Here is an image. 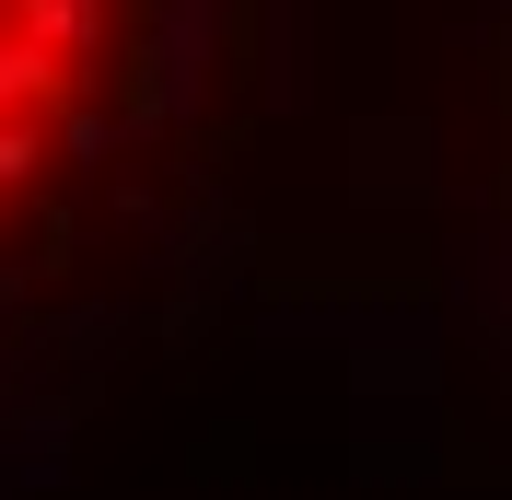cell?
I'll return each mask as SVG.
<instances>
[{
  "label": "cell",
  "instance_id": "1",
  "mask_svg": "<svg viewBox=\"0 0 512 500\" xmlns=\"http://www.w3.org/2000/svg\"><path fill=\"white\" fill-rule=\"evenodd\" d=\"M163 0H0V256L70 198L152 82Z\"/></svg>",
  "mask_w": 512,
  "mask_h": 500
}]
</instances>
